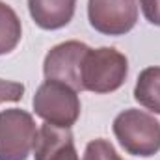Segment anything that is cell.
Masks as SVG:
<instances>
[{"label": "cell", "instance_id": "cell-1", "mask_svg": "<svg viewBox=\"0 0 160 160\" xmlns=\"http://www.w3.org/2000/svg\"><path fill=\"white\" fill-rule=\"evenodd\" d=\"M128 60L114 47L89 48L82 62V89L91 93H112L125 84Z\"/></svg>", "mask_w": 160, "mask_h": 160}, {"label": "cell", "instance_id": "cell-2", "mask_svg": "<svg viewBox=\"0 0 160 160\" xmlns=\"http://www.w3.org/2000/svg\"><path fill=\"white\" fill-rule=\"evenodd\" d=\"M112 130L125 153L132 157L147 158L160 151V123L143 110H123L116 116Z\"/></svg>", "mask_w": 160, "mask_h": 160}, {"label": "cell", "instance_id": "cell-3", "mask_svg": "<svg viewBox=\"0 0 160 160\" xmlns=\"http://www.w3.org/2000/svg\"><path fill=\"white\" fill-rule=\"evenodd\" d=\"M36 116L45 123L71 128L80 118L78 91L58 80H45L32 99Z\"/></svg>", "mask_w": 160, "mask_h": 160}, {"label": "cell", "instance_id": "cell-4", "mask_svg": "<svg viewBox=\"0 0 160 160\" xmlns=\"http://www.w3.org/2000/svg\"><path fill=\"white\" fill-rule=\"evenodd\" d=\"M36 138L38 127L32 114L21 108L0 112V160H26Z\"/></svg>", "mask_w": 160, "mask_h": 160}, {"label": "cell", "instance_id": "cell-5", "mask_svg": "<svg viewBox=\"0 0 160 160\" xmlns=\"http://www.w3.org/2000/svg\"><path fill=\"white\" fill-rule=\"evenodd\" d=\"M89 24L102 36H125L138 21L136 0H88Z\"/></svg>", "mask_w": 160, "mask_h": 160}, {"label": "cell", "instance_id": "cell-6", "mask_svg": "<svg viewBox=\"0 0 160 160\" xmlns=\"http://www.w3.org/2000/svg\"><path fill=\"white\" fill-rule=\"evenodd\" d=\"M89 47L80 41H63L52 47L43 62V75L47 80H58L73 89L82 91V62Z\"/></svg>", "mask_w": 160, "mask_h": 160}, {"label": "cell", "instance_id": "cell-7", "mask_svg": "<svg viewBox=\"0 0 160 160\" xmlns=\"http://www.w3.org/2000/svg\"><path fill=\"white\" fill-rule=\"evenodd\" d=\"M34 160H78L71 130L50 123L41 125L34 145Z\"/></svg>", "mask_w": 160, "mask_h": 160}, {"label": "cell", "instance_id": "cell-8", "mask_svg": "<svg viewBox=\"0 0 160 160\" xmlns=\"http://www.w3.org/2000/svg\"><path fill=\"white\" fill-rule=\"evenodd\" d=\"M77 0H28L32 21L43 30H60L75 15Z\"/></svg>", "mask_w": 160, "mask_h": 160}, {"label": "cell", "instance_id": "cell-9", "mask_svg": "<svg viewBox=\"0 0 160 160\" xmlns=\"http://www.w3.org/2000/svg\"><path fill=\"white\" fill-rule=\"evenodd\" d=\"M134 99L145 110L160 116V67H145L138 75Z\"/></svg>", "mask_w": 160, "mask_h": 160}, {"label": "cell", "instance_id": "cell-10", "mask_svg": "<svg viewBox=\"0 0 160 160\" xmlns=\"http://www.w3.org/2000/svg\"><path fill=\"white\" fill-rule=\"evenodd\" d=\"M22 26L21 19L11 6L0 0V56L9 54L21 43Z\"/></svg>", "mask_w": 160, "mask_h": 160}, {"label": "cell", "instance_id": "cell-11", "mask_svg": "<svg viewBox=\"0 0 160 160\" xmlns=\"http://www.w3.org/2000/svg\"><path fill=\"white\" fill-rule=\"evenodd\" d=\"M82 160H121V157L118 155L116 147L108 140L97 138V140H91L86 145Z\"/></svg>", "mask_w": 160, "mask_h": 160}, {"label": "cell", "instance_id": "cell-12", "mask_svg": "<svg viewBox=\"0 0 160 160\" xmlns=\"http://www.w3.org/2000/svg\"><path fill=\"white\" fill-rule=\"evenodd\" d=\"M24 95V86L21 82L0 78V104L2 102H19Z\"/></svg>", "mask_w": 160, "mask_h": 160}, {"label": "cell", "instance_id": "cell-13", "mask_svg": "<svg viewBox=\"0 0 160 160\" xmlns=\"http://www.w3.org/2000/svg\"><path fill=\"white\" fill-rule=\"evenodd\" d=\"M140 8L151 24L160 26V0H140Z\"/></svg>", "mask_w": 160, "mask_h": 160}]
</instances>
